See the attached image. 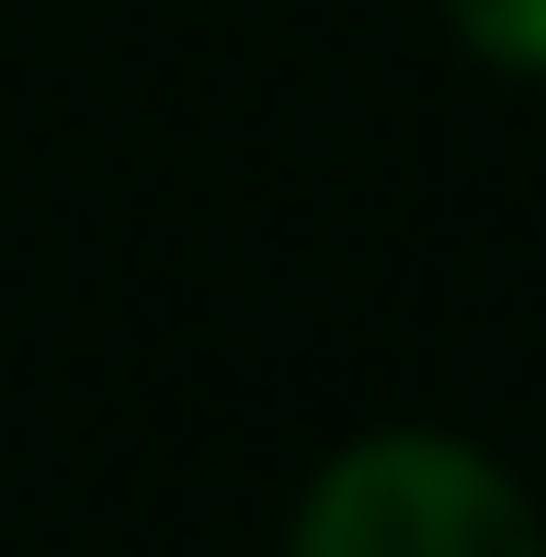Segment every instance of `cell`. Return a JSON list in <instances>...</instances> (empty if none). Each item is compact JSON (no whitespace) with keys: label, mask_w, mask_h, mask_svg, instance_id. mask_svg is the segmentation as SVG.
I'll list each match as a JSON object with an SVG mask.
<instances>
[{"label":"cell","mask_w":546,"mask_h":557,"mask_svg":"<svg viewBox=\"0 0 546 557\" xmlns=\"http://www.w3.org/2000/svg\"><path fill=\"white\" fill-rule=\"evenodd\" d=\"M296 557H546V523L479 444L364 433L308 478Z\"/></svg>","instance_id":"1"},{"label":"cell","mask_w":546,"mask_h":557,"mask_svg":"<svg viewBox=\"0 0 546 557\" xmlns=\"http://www.w3.org/2000/svg\"><path fill=\"white\" fill-rule=\"evenodd\" d=\"M444 12L489 69H535L546 81V0H444Z\"/></svg>","instance_id":"2"}]
</instances>
